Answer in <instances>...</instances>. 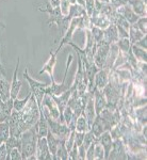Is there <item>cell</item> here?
Segmentation results:
<instances>
[{"label":"cell","instance_id":"obj_1","mask_svg":"<svg viewBox=\"0 0 147 160\" xmlns=\"http://www.w3.org/2000/svg\"><path fill=\"white\" fill-rule=\"evenodd\" d=\"M37 10L41 12H45L48 13L49 15V19L47 22L48 25L50 24H56L60 29L61 32V38L65 34L66 30L68 29V26L71 24V16H64L63 14L61 13V9L60 7L58 8H51V6L49 3L46 4H37Z\"/></svg>","mask_w":147,"mask_h":160},{"label":"cell","instance_id":"obj_2","mask_svg":"<svg viewBox=\"0 0 147 160\" xmlns=\"http://www.w3.org/2000/svg\"><path fill=\"white\" fill-rule=\"evenodd\" d=\"M40 118V108L34 95L31 94L27 105L22 111V121H20V129L22 132L32 128L37 123Z\"/></svg>","mask_w":147,"mask_h":160},{"label":"cell","instance_id":"obj_3","mask_svg":"<svg viewBox=\"0 0 147 160\" xmlns=\"http://www.w3.org/2000/svg\"><path fill=\"white\" fill-rule=\"evenodd\" d=\"M37 125L32 128L24 131L20 135L22 140V160L29 159L31 156L35 155L37 151Z\"/></svg>","mask_w":147,"mask_h":160},{"label":"cell","instance_id":"obj_4","mask_svg":"<svg viewBox=\"0 0 147 160\" xmlns=\"http://www.w3.org/2000/svg\"><path fill=\"white\" fill-rule=\"evenodd\" d=\"M24 77L25 79H27V81L29 82L30 84V89H31V93L34 95L35 99L37 102L38 108H42V102L43 98L46 94V88H47L49 84L48 83H43V82H38L37 80L32 79L28 74V68H26L25 72H24Z\"/></svg>","mask_w":147,"mask_h":160},{"label":"cell","instance_id":"obj_5","mask_svg":"<svg viewBox=\"0 0 147 160\" xmlns=\"http://www.w3.org/2000/svg\"><path fill=\"white\" fill-rule=\"evenodd\" d=\"M109 50L110 44L105 43V41H101V42L96 44V50L94 52V63L99 69L105 68Z\"/></svg>","mask_w":147,"mask_h":160},{"label":"cell","instance_id":"obj_6","mask_svg":"<svg viewBox=\"0 0 147 160\" xmlns=\"http://www.w3.org/2000/svg\"><path fill=\"white\" fill-rule=\"evenodd\" d=\"M35 155H37V160H51V159H53L52 155L50 154V151H49L46 137H38L37 138Z\"/></svg>","mask_w":147,"mask_h":160},{"label":"cell","instance_id":"obj_7","mask_svg":"<svg viewBox=\"0 0 147 160\" xmlns=\"http://www.w3.org/2000/svg\"><path fill=\"white\" fill-rule=\"evenodd\" d=\"M19 63H20V58H17V63H16V68H15L14 74H13V78L11 82V88H10V97L12 99H15L18 97L19 92H20V88H22V82L18 79V68H19Z\"/></svg>","mask_w":147,"mask_h":160},{"label":"cell","instance_id":"obj_8","mask_svg":"<svg viewBox=\"0 0 147 160\" xmlns=\"http://www.w3.org/2000/svg\"><path fill=\"white\" fill-rule=\"evenodd\" d=\"M109 82V69L100 68L94 77V86L97 90H102Z\"/></svg>","mask_w":147,"mask_h":160},{"label":"cell","instance_id":"obj_9","mask_svg":"<svg viewBox=\"0 0 147 160\" xmlns=\"http://www.w3.org/2000/svg\"><path fill=\"white\" fill-rule=\"evenodd\" d=\"M98 142L101 144L102 148L105 151V159H109V155L111 149L113 148V139L111 137V133L109 130H105L100 135L98 138Z\"/></svg>","mask_w":147,"mask_h":160},{"label":"cell","instance_id":"obj_10","mask_svg":"<svg viewBox=\"0 0 147 160\" xmlns=\"http://www.w3.org/2000/svg\"><path fill=\"white\" fill-rule=\"evenodd\" d=\"M93 97H94L95 112H96V115H98L107 106V99H105L104 92L100 91V90H97L96 88L93 91Z\"/></svg>","mask_w":147,"mask_h":160},{"label":"cell","instance_id":"obj_11","mask_svg":"<svg viewBox=\"0 0 147 160\" xmlns=\"http://www.w3.org/2000/svg\"><path fill=\"white\" fill-rule=\"evenodd\" d=\"M42 102H43L42 106H44V107H46L48 109L51 118H55V120H59V118H60V111H59V108H58V106H56V102L53 100V98L50 96V95L45 94Z\"/></svg>","mask_w":147,"mask_h":160},{"label":"cell","instance_id":"obj_12","mask_svg":"<svg viewBox=\"0 0 147 160\" xmlns=\"http://www.w3.org/2000/svg\"><path fill=\"white\" fill-rule=\"evenodd\" d=\"M116 11H117L118 14L122 15L124 18L127 20L130 25L135 24L136 20L140 18V16H138V15H136L135 13L131 10V8L129 7L128 4H125V6H123V7H120L118 9H116Z\"/></svg>","mask_w":147,"mask_h":160},{"label":"cell","instance_id":"obj_13","mask_svg":"<svg viewBox=\"0 0 147 160\" xmlns=\"http://www.w3.org/2000/svg\"><path fill=\"white\" fill-rule=\"evenodd\" d=\"M118 32L116 29V26L114 24H111L109 27L104 30V41L108 44H114L118 41Z\"/></svg>","mask_w":147,"mask_h":160},{"label":"cell","instance_id":"obj_14","mask_svg":"<svg viewBox=\"0 0 147 160\" xmlns=\"http://www.w3.org/2000/svg\"><path fill=\"white\" fill-rule=\"evenodd\" d=\"M90 130H91L93 132V135H94L98 139L100 137V135L104 132V131L108 130V129H107V126H105L104 120H102L99 115H96V118H95L94 121H93Z\"/></svg>","mask_w":147,"mask_h":160},{"label":"cell","instance_id":"obj_15","mask_svg":"<svg viewBox=\"0 0 147 160\" xmlns=\"http://www.w3.org/2000/svg\"><path fill=\"white\" fill-rule=\"evenodd\" d=\"M127 4L138 16H146V4L142 0H127Z\"/></svg>","mask_w":147,"mask_h":160},{"label":"cell","instance_id":"obj_16","mask_svg":"<svg viewBox=\"0 0 147 160\" xmlns=\"http://www.w3.org/2000/svg\"><path fill=\"white\" fill-rule=\"evenodd\" d=\"M109 155V158L112 159H123L126 158L125 156V151H124V145L122 143V141L116 139L115 142H113V148L111 149Z\"/></svg>","mask_w":147,"mask_h":160},{"label":"cell","instance_id":"obj_17","mask_svg":"<svg viewBox=\"0 0 147 160\" xmlns=\"http://www.w3.org/2000/svg\"><path fill=\"white\" fill-rule=\"evenodd\" d=\"M10 88L11 83L6 79V76H3L0 73V97L2 102H6L10 98Z\"/></svg>","mask_w":147,"mask_h":160},{"label":"cell","instance_id":"obj_18","mask_svg":"<svg viewBox=\"0 0 147 160\" xmlns=\"http://www.w3.org/2000/svg\"><path fill=\"white\" fill-rule=\"evenodd\" d=\"M144 35H146V34H144V33L136 27L135 24L130 25L129 30H128V38H129V41H130L131 45H133V44H135L138 41H140Z\"/></svg>","mask_w":147,"mask_h":160},{"label":"cell","instance_id":"obj_19","mask_svg":"<svg viewBox=\"0 0 147 160\" xmlns=\"http://www.w3.org/2000/svg\"><path fill=\"white\" fill-rule=\"evenodd\" d=\"M46 140H47V144H48L49 151H50V154L52 155V158L55 159L56 148H58V145H59V143H60L61 139L56 137L51 131H48L47 136H46Z\"/></svg>","mask_w":147,"mask_h":160},{"label":"cell","instance_id":"obj_20","mask_svg":"<svg viewBox=\"0 0 147 160\" xmlns=\"http://www.w3.org/2000/svg\"><path fill=\"white\" fill-rule=\"evenodd\" d=\"M90 19H91L92 26L100 28V29H102V30H105V28H108L111 25V22L109 20V18L100 14L97 15V16H91Z\"/></svg>","mask_w":147,"mask_h":160},{"label":"cell","instance_id":"obj_21","mask_svg":"<svg viewBox=\"0 0 147 160\" xmlns=\"http://www.w3.org/2000/svg\"><path fill=\"white\" fill-rule=\"evenodd\" d=\"M56 55H55L53 52H51L50 59H49L47 63L45 64V66L43 68L42 71H40V74L47 73L49 76H50L51 80H52V83H56L55 78H53V68H55V65H56Z\"/></svg>","mask_w":147,"mask_h":160},{"label":"cell","instance_id":"obj_22","mask_svg":"<svg viewBox=\"0 0 147 160\" xmlns=\"http://www.w3.org/2000/svg\"><path fill=\"white\" fill-rule=\"evenodd\" d=\"M86 14V12L84 7L80 6L78 3L71 4V7H69L68 16H71V18H79V17H82Z\"/></svg>","mask_w":147,"mask_h":160},{"label":"cell","instance_id":"obj_23","mask_svg":"<svg viewBox=\"0 0 147 160\" xmlns=\"http://www.w3.org/2000/svg\"><path fill=\"white\" fill-rule=\"evenodd\" d=\"M65 141L66 140L61 139L60 143H59V145H58V148H56L55 159L56 160H67L68 159V152L65 146Z\"/></svg>","mask_w":147,"mask_h":160},{"label":"cell","instance_id":"obj_24","mask_svg":"<svg viewBox=\"0 0 147 160\" xmlns=\"http://www.w3.org/2000/svg\"><path fill=\"white\" fill-rule=\"evenodd\" d=\"M90 125L87 123L86 118L83 117V115H80L78 117L76 121V126H75V130L79 131V132H86V131L90 130Z\"/></svg>","mask_w":147,"mask_h":160},{"label":"cell","instance_id":"obj_25","mask_svg":"<svg viewBox=\"0 0 147 160\" xmlns=\"http://www.w3.org/2000/svg\"><path fill=\"white\" fill-rule=\"evenodd\" d=\"M10 137V127L7 121L0 122V144L6 143Z\"/></svg>","mask_w":147,"mask_h":160},{"label":"cell","instance_id":"obj_26","mask_svg":"<svg viewBox=\"0 0 147 160\" xmlns=\"http://www.w3.org/2000/svg\"><path fill=\"white\" fill-rule=\"evenodd\" d=\"M131 51L138 62H145L146 63V50L139 47L136 45H131Z\"/></svg>","mask_w":147,"mask_h":160},{"label":"cell","instance_id":"obj_27","mask_svg":"<svg viewBox=\"0 0 147 160\" xmlns=\"http://www.w3.org/2000/svg\"><path fill=\"white\" fill-rule=\"evenodd\" d=\"M31 94L32 93H29V94L27 95V97H25L24 99H19L18 97L15 99H13V110H16V111H22V109L25 108V106L27 105L28 100L31 97Z\"/></svg>","mask_w":147,"mask_h":160},{"label":"cell","instance_id":"obj_28","mask_svg":"<svg viewBox=\"0 0 147 160\" xmlns=\"http://www.w3.org/2000/svg\"><path fill=\"white\" fill-rule=\"evenodd\" d=\"M116 45L122 52H128L131 49V43L129 41L128 38H118V41L116 42Z\"/></svg>","mask_w":147,"mask_h":160},{"label":"cell","instance_id":"obj_29","mask_svg":"<svg viewBox=\"0 0 147 160\" xmlns=\"http://www.w3.org/2000/svg\"><path fill=\"white\" fill-rule=\"evenodd\" d=\"M91 33L93 35V38H94V42L95 44L101 42V41H104V30L100 29V28H97V27H93L91 28Z\"/></svg>","mask_w":147,"mask_h":160},{"label":"cell","instance_id":"obj_30","mask_svg":"<svg viewBox=\"0 0 147 160\" xmlns=\"http://www.w3.org/2000/svg\"><path fill=\"white\" fill-rule=\"evenodd\" d=\"M95 159H104L105 158V151L102 148L101 144L98 142V140L95 142Z\"/></svg>","mask_w":147,"mask_h":160},{"label":"cell","instance_id":"obj_31","mask_svg":"<svg viewBox=\"0 0 147 160\" xmlns=\"http://www.w3.org/2000/svg\"><path fill=\"white\" fill-rule=\"evenodd\" d=\"M146 24H147V18L146 16H143V17H140L138 20H136L135 25L136 27L140 29L142 32L144 33V34H146L147 33V28H146Z\"/></svg>","mask_w":147,"mask_h":160},{"label":"cell","instance_id":"obj_32","mask_svg":"<svg viewBox=\"0 0 147 160\" xmlns=\"http://www.w3.org/2000/svg\"><path fill=\"white\" fill-rule=\"evenodd\" d=\"M22 151L17 148H14L10 152V160H22Z\"/></svg>","mask_w":147,"mask_h":160},{"label":"cell","instance_id":"obj_33","mask_svg":"<svg viewBox=\"0 0 147 160\" xmlns=\"http://www.w3.org/2000/svg\"><path fill=\"white\" fill-rule=\"evenodd\" d=\"M98 140V139H97ZM96 140V141H97ZM95 141V142H96ZM95 142L94 143H92L91 145L89 146V148L86 149V158L87 160H93V159H95V152H94V148H95Z\"/></svg>","mask_w":147,"mask_h":160},{"label":"cell","instance_id":"obj_34","mask_svg":"<svg viewBox=\"0 0 147 160\" xmlns=\"http://www.w3.org/2000/svg\"><path fill=\"white\" fill-rule=\"evenodd\" d=\"M94 1L95 0H86V6H84V9H86V14L89 15L90 17L92 16L93 11H94Z\"/></svg>","mask_w":147,"mask_h":160},{"label":"cell","instance_id":"obj_35","mask_svg":"<svg viewBox=\"0 0 147 160\" xmlns=\"http://www.w3.org/2000/svg\"><path fill=\"white\" fill-rule=\"evenodd\" d=\"M84 133L86 132H79V131L75 130V145L80 146L82 143H83Z\"/></svg>","mask_w":147,"mask_h":160},{"label":"cell","instance_id":"obj_36","mask_svg":"<svg viewBox=\"0 0 147 160\" xmlns=\"http://www.w3.org/2000/svg\"><path fill=\"white\" fill-rule=\"evenodd\" d=\"M0 160H9V154L6 143L0 144Z\"/></svg>","mask_w":147,"mask_h":160},{"label":"cell","instance_id":"obj_37","mask_svg":"<svg viewBox=\"0 0 147 160\" xmlns=\"http://www.w3.org/2000/svg\"><path fill=\"white\" fill-rule=\"evenodd\" d=\"M68 159L71 160H77L79 159V153H78V146L75 145L73 146V148L68 152Z\"/></svg>","mask_w":147,"mask_h":160},{"label":"cell","instance_id":"obj_38","mask_svg":"<svg viewBox=\"0 0 147 160\" xmlns=\"http://www.w3.org/2000/svg\"><path fill=\"white\" fill-rule=\"evenodd\" d=\"M115 26H116V29H117L118 37H120V38H128V30H126L125 28L122 27V26H118V25H115Z\"/></svg>","mask_w":147,"mask_h":160},{"label":"cell","instance_id":"obj_39","mask_svg":"<svg viewBox=\"0 0 147 160\" xmlns=\"http://www.w3.org/2000/svg\"><path fill=\"white\" fill-rule=\"evenodd\" d=\"M109 2L112 4L113 8L118 9L120 7H123L125 4H127V0H109Z\"/></svg>","mask_w":147,"mask_h":160},{"label":"cell","instance_id":"obj_40","mask_svg":"<svg viewBox=\"0 0 147 160\" xmlns=\"http://www.w3.org/2000/svg\"><path fill=\"white\" fill-rule=\"evenodd\" d=\"M133 45H136V46H139V47H141V48H143V49H145V50H146V48H147L146 35H144V37L142 38L140 41H138V42H136L135 44H133Z\"/></svg>","mask_w":147,"mask_h":160},{"label":"cell","instance_id":"obj_41","mask_svg":"<svg viewBox=\"0 0 147 160\" xmlns=\"http://www.w3.org/2000/svg\"><path fill=\"white\" fill-rule=\"evenodd\" d=\"M61 0H49V4L51 6V8H58L60 7Z\"/></svg>","mask_w":147,"mask_h":160},{"label":"cell","instance_id":"obj_42","mask_svg":"<svg viewBox=\"0 0 147 160\" xmlns=\"http://www.w3.org/2000/svg\"><path fill=\"white\" fill-rule=\"evenodd\" d=\"M0 49H1V45H0ZM0 73H1L3 76H6V71L3 68V65H2V62H1V57H0Z\"/></svg>","mask_w":147,"mask_h":160},{"label":"cell","instance_id":"obj_43","mask_svg":"<svg viewBox=\"0 0 147 160\" xmlns=\"http://www.w3.org/2000/svg\"><path fill=\"white\" fill-rule=\"evenodd\" d=\"M0 28H6V26H4V24H2L1 22H0Z\"/></svg>","mask_w":147,"mask_h":160},{"label":"cell","instance_id":"obj_44","mask_svg":"<svg viewBox=\"0 0 147 160\" xmlns=\"http://www.w3.org/2000/svg\"><path fill=\"white\" fill-rule=\"evenodd\" d=\"M101 2H109V0H100Z\"/></svg>","mask_w":147,"mask_h":160},{"label":"cell","instance_id":"obj_45","mask_svg":"<svg viewBox=\"0 0 147 160\" xmlns=\"http://www.w3.org/2000/svg\"><path fill=\"white\" fill-rule=\"evenodd\" d=\"M1 102H2V100H1V97H0V104H1Z\"/></svg>","mask_w":147,"mask_h":160}]
</instances>
